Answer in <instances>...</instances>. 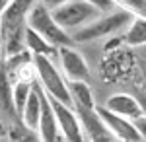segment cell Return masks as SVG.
<instances>
[{
    "label": "cell",
    "instance_id": "cell-1",
    "mask_svg": "<svg viewBox=\"0 0 146 142\" xmlns=\"http://www.w3.org/2000/svg\"><path fill=\"white\" fill-rule=\"evenodd\" d=\"M35 0H10L0 16V31L4 39L6 56L20 53L25 49V29H27V14Z\"/></svg>",
    "mask_w": 146,
    "mask_h": 142
},
{
    "label": "cell",
    "instance_id": "cell-2",
    "mask_svg": "<svg viewBox=\"0 0 146 142\" xmlns=\"http://www.w3.org/2000/svg\"><path fill=\"white\" fill-rule=\"evenodd\" d=\"M133 16L135 14H131L129 10H125L121 6L111 12H103L96 20H92L90 23H86V25H82V27H78V29H74L70 33L72 43H88V41L117 35L119 31H123L129 25Z\"/></svg>",
    "mask_w": 146,
    "mask_h": 142
},
{
    "label": "cell",
    "instance_id": "cell-3",
    "mask_svg": "<svg viewBox=\"0 0 146 142\" xmlns=\"http://www.w3.org/2000/svg\"><path fill=\"white\" fill-rule=\"evenodd\" d=\"M27 27H31L33 31L43 35L47 41L55 45V47H62V45H72V37L70 33L64 31L58 23L55 22L51 8L43 4L41 0H35L31 10L27 14Z\"/></svg>",
    "mask_w": 146,
    "mask_h": 142
},
{
    "label": "cell",
    "instance_id": "cell-4",
    "mask_svg": "<svg viewBox=\"0 0 146 142\" xmlns=\"http://www.w3.org/2000/svg\"><path fill=\"white\" fill-rule=\"evenodd\" d=\"M33 66L37 72V82L47 96L72 105L68 94V82L64 80V74L55 66V60L43 55H33Z\"/></svg>",
    "mask_w": 146,
    "mask_h": 142
},
{
    "label": "cell",
    "instance_id": "cell-5",
    "mask_svg": "<svg viewBox=\"0 0 146 142\" xmlns=\"http://www.w3.org/2000/svg\"><path fill=\"white\" fill-rule=\"evenodd\" d=\"M51 14H53L55 22L64 31L72 33L74 29H78L82 25L90 23L92 20H96L103 12H100L96 6H92L86 0H66V2L58 4L55 8H51Z\"/></svg>",
    "mask_w": 146,
    "mask_h": 142
},
{
    "label": "cell",
    "instance_id": "cell-6",
    "mask_svg": "<svg viewBox=\"0 0 146 142\" xmlns=\"http://www.w3.org/2000/svg\"><path fill=\"white\" fill-rule=\"evenodd\" d=\"M49 101H51L53 111H55V115H56V123H58V131H60L62 140L84 142V132H82V127H80L76 109L70 103L58 101V99L51 98V96H49Z\"/></svg>",
    "mask_w": 146,
    "mask_h": 142
},
{
    "label": "cell",
    "instance_id": "cell-7",
    "mask_svg": "<svg viewBox=\"0 0 146 142\" xmlns=\"http://www.w3.org/2000/svg\"><path fill=\"white\" fill-rule=\"evenodd\" d=\"M74 109H76V115H78L82 132H84V140H92V142L115 140V136L109 132L107 125L103 123V119L100 117L96 107H74Z\"/></svg>",
    "mask_w": 146,
    "mask_h": 142
},
{
    "label": "cell",
    "instance_id": "cell-8",
    "mask_svg": "<svg viewBox=\"0 0 146 142\" xmlns=\"http://www.w3.org/2000/svg\"><path fill=\"white\" fill-rule=\"evenodd\" d=\"M96 109L100 113V117L103 119V123L107 125V129L115 136V140H123V142H138L140 138V132L136 129L135 121L123 117V115H117L109 111L105 105H96Z\"/></svg>",
    "mask_w": 146,
    "mask_h": 142
},
{
    "label": "cell",
    "instance_id": "cell-9",
    "mask_svg": "<svg viewBox=\"0 0 146 142\" xmlns=\"http://www.w3.org/2000/svg\"><path fill=\"white\" fill-rule=\"evenodd\" d=\"M60 72L64 74L66 80H88L90 78V68L88 62L84 60V56L72 45H62L58 47V55H56Z\"/></svg>",
    "mask_w": 146,
    "mask_h": 142
},
{
    "label": "cell",
    "instance_id": "cell-10",
    "mask_svg": "<svg viewBox=\"0 0 146 142\" xmlns=\"http://www.w3.org/2000/svg\"><path fill=\"white\" fill-rule=\"evenodd\" d=\"M43 88L39 86V82L35 80L33 88L29 92V96L25 99V105H23L22 113H20V119H22L23 127L27 131H37V125H39V117H41V103H43Z\"/></svg>",
    "mask_w": 146,
    "mask_h": 142
},
{
    "label": "cell",
    "instance_id": "cell-11",
    "mask_svg": "<svg viewBox=\"0 0 146 142\" xmlns=\"http://www.w3.org/2000/svg\"><path fill=\"white\" fill-rule=\"evenodd\" d=\"M105 107L117 115H123V117H129V119H138L140 115H144V109H142V103L140 99H136L135 96L131 94H113L105 99Z\"/></svg>",
    "mask_w": 146,
    "mask_h": 142
},
{
    "label": "cell",
    "instance_id": "cell-12",
    "mask_svg": "<svg viewBox=\"0 0 146 142\" xmlns=\"http://www.w3.org/2000/svg\"><path fill=\"white\" fill-rule=\"evenodd\" d=\"M37 134L39 138L45 142H55L60 140V131H58V123H56V115L53 111V105L49 101V96H43V103H41V117H39V125H37Z\"/></svg>",
    "mask_w": 146,
    "mask_h": 142
},
{
    "label": "cell",
    "instance_id": "cell-13",
    "mask_svg": "<svg viewBox=\"0 0 146 142\" xmlns=\"http://www.w3.org/2000/svg\"><path fill=\"white\" fill-rule=\"evenodd\" d=\"M25 49L31 53V55H43V56H49L55 60L56 55H58V47L47 41L43 35H39L37 31H33L31 27L25 29Z\"/></svg>",
    "mask_w": 146,
    "mask_h": 142
},
{
    "label": "cell",
    "instance_id": "cell-14",
    "mask_svg": "<svg viewBox=\"0 0 146 142\" xmlns=\"http://www.w3.org/2000/svg\"><path fill=\"white\" fill-rule=\"evenodd\" d=\"M68 94L74 107H96L92 88L86 80H68Z\"/></svg>",
    "mask_w": 146,
    "mask_h": 142
},
{
    "label": "cell",
    "instance_id": "cell-15",
    "mask_svg": "<svg viewBox=\"0 0 146 142\" xmlns=\"http://www.w3.org/2000/svg\"><path fill=\"white\" fill-rule=\"evenodd\" d=\"M123 41L131 47L146 45V16H133V20L125 27Z\"/></svg>",
    "mask_w": 146,
    "mask_h": 142
},
{
    "label": "cell",
    "instance_id": "cell-16",
    "mask_svg": "<svg viewBox=\"0 0 146 142\" xmlns=\"http://www.w3.org/2000/svg\"><path fill=\"white\" fill-rule=\"evenodd\" d=\"M12 86H14V80H12L10 72L2 64L0 66V107L4 111H8L10 115H16L14 99H12Z\"/></svg>",
    "mask_w": 146,
    "mask_h": 142
},
{
    "label": "cell",
    "instance_id": "cell-17",
    "mask_svg": "<svg viewBox=\"0 0 146 142\" xmlns=\"http://www.w3.org/2000/svg\"><path fill=\"white\" fill-rule=\"evenodd\" d=\"M33 88V82L29 80H14V86H12V99H14V109H16V115H20L25 105V99L29 96Z\"/></svg>",
    "mask_w": 146,
    "mask_h": 142
},
{
    "label": "cell",
    "instance_id": "cell-18",
    "mask_svg": "<svg viewBox=\"0 0 146 142\" xmlns=\"http://www.w3.org/2000/svg\"><path fill=\"white\" fill-rule=\"evenodd\" d=\"M117 6L129 10L135 16H146V0H115Z\"/></svg>",
    "mask_w": 146,
    "mask_h": 142
},
{
    "label": "cell",
    "instance_id": "cell-19",
    "mask_svg": "<svg viewBox=\"0 0 146 142\" xmlns=\"http://www.w3.org/2000/svg\"><path fill=\"white\" fill-rule=\"evenodd\" d=\"M86 2H90L92 6H96L100 12H111L115 8H119L115 0H86Z\"/></svg>",
    "mask_w": 146,
    "mask_h": 142
},
{
    "label": "cell",
    "instance_id": "cell-20",
    "mask_svg": "<svg viewBox=\"0 0 146 142\" xmlns=\"http://www.w3.org/2000/svg\"><path fill=\"white\" fill-rule=\"evenodd\" d=\"M135 125L138 129V132H140V138L146 140V115H140L138 119H135Z\"/></svg>",
    "mask_w": 146,
    "mask_h": 142
},
{
    "label": "cell",
    "instance_id": "cell-21",
    "mask_svg": "<svg viewBox=\"0 0 146 142\" xmlns=\"http://www.w3.org/2000/svg\"><path fill=\"white\" fill-rule=\"evenodd\" d=\"M4 56H6V51H4V39H2V31H0V66L4 62Z\"/></svg>",
    "mask_w": 146,
    "mask_h": 142
},
{
    "label": "cell",
    "instance_id": "cell-22",
    "mask_svg": "<svg viewBox=\"0 0 146 142\" xmlns=\"http://www.w3.org/2000/svg\"><path fill=\"white\" fill-rule=\"evenodd\" d=\"M43 4H47L49 8H55V6H58V4H62V2H66V0H41Z\"/></svg>",
    "mask_w": 146,
    "mask_h": 142
},
{
    "label": "cell",
    "instance_id": "cell-23",
    "mask_svg": "<svg viewBox=\"0 0 146 142\" xmlns=\"http://www.w3.org/2000/svg\"><path fill=\"white\" fill-rule=\"evenodd\" d=\"M8 2H10V0H0V16H2V12H4V8H6Z\"/></svg>",
    "mask_w": 146,
    "mask_h": 142
},
{
    "label": "cell",
    "instance_id": "cell-24",
    "mask_svg": "<svg viewBox=\"0 0 146 142\" xmlns=\"http://www.w3.org/2000/svg\"><path fill=\"white\" fill-rule=\"evenodd\" d=\"M140 103H142V109H144V115H146V98L140 99Z\"/></svg>",
    "mask_w": 146,
    "mask_h": 142
}]
</instances>
